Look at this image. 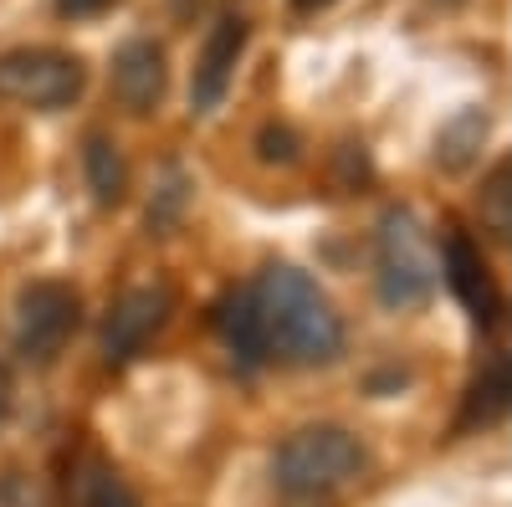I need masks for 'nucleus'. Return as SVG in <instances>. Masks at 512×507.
<instances>
[{
    "mask_svg": "<svg viewBox=\"0 0 512 507\" xmlns=\"http://www.w3.org/2000/svg\"><path fill=\"white\" fill-rule=\"evenodd\" d=\"M82 507H139V497L123 487V477H118V472L93 467L88 487H82Z\"/></svg>",
    "mask_w": 512,
    "mask_h": 507,
    "instance_id": "2eb2a0df",
    "label": "nucleus"
},
{
    "mask_svg": "<svg viewBox=\"0 0 512 507\" xmlns=\"http://www.w3.org/2000/svg\"><path fill=\"white\" fill-rule=\"evenodd\" d=\"M374 267H379V298L384 308H420L436 292V251L425 226L410 216V210H390L379 221V241H374Z\"/></svg>",
    "mask_w": 512,
    "mask_h": 507,
    "instance_id": "7ed1b4c3",
    "label": "nucleus"
},
{
    "mask_svg": "<svg viewBox=\"0 0 512 507\" xmlns=\"http://www.w3.org/2000/svg\"><path fill=\"white\" fill-rule=\"evenodd\" d=\"M446 282L451 292L477 313V323H492L497 318V292H492V277H487V262L477 257V246L466 236H451L446 241Z\"/></svg>",
    "mask_w": 512,
    "mask_h": 507,
    "instance_id": "1a4fd4ad",
    "label": "nucleus"
},
{
    "mask_svg": "<svg viewBox=\"0 0 512 507\" xmlns=\"http://www.w3.org/2000/svg\"><path fill=\"white\" fill-rule=\"evenodd\" d=\"M82 323V303L67 282H31L16 298V349L31 364H52Z\"/></svg>",
    "mask_w": 512,
    "mask_h": 507,
    "instance_id": "39448f33",
    "label": "nucleus"
},
{
    "mask_svg": "<svg viewBox=\"0 0 512 507\" xmlns=\"http://www.w3.org/2000/svg\"><path fill=\"white\" fill-rule=\"evenodd\" d=\"M364 467H369V456L359 436L344 426H303L272 456V477L287 497H328L338 487L359 482Z\"/></svg>",
    "mask_w": 512,
    "mask_h": 507,
    "instance_id": "f03ea898",
    "label": "nucleus"
},
{
    "mask_svg": "<svg viewBox=\"0 0 512 507\" xmlns=\"http://www.w3.org/2000/svg\"><path fill=\"white\" fill-rule=\"evenodd\" d=\"M216 328H221V344L231 349L236 364L256 369L267 359V338H262V318H256V303H251V287L246 292H231V298L216 308Z\"/></svg>",
    "mask_w": 512,
    "mask_h": 507,
    "instance_id": "9d476101",
    "label": "nucleus"
},
{
    "mask_svg": "<svg viewBox=\"0 0 512 507\" xmlns=\"http://www.w3.org/2000/svg\"><path fill=\"white\" fill-rule=\"evenodd\" d=\"M241 52H246V21H241V16H221L216 31L205 36V52H200L195 77H190V103H195V113H216V108L226 103Z\"/></svg>",
    "mask_w": 512,
    "mask_h": 507,
    "instance_id": "0eeeda50",
    "label": "nucleus"
},
{
    "mask_svg": "<svg viewBox=\"0 0 512 507\" xmlns=\"http://www.w3.org/2000/svg\"><path fill=\"white\" fill-rule=\"evenodd\" d=\"M11 400H16V379H11L6 364H0V426H6V415H11Z\"/></svg>",
    "mask_w": 512,
    "mask_h": 507,
    "instance_id": "a211bd4d",
    "label": "nucleus"
},
{
    "mask_svg": "<svg viewBox=\"0 0 512 507\" xmlns=\"http://www.w3.org/2000/svg\"><path fill=\"white\" fill-rule=\"evenodd\" d=\"M169 313H175V292H169L164 282L123 292V298L108 308V323H103V354H108V364L139 359L144 344L169 323Z\"/></svg>",
    "mask_w": 512,
    "mask_h": 507,
    "instance_id": "423d86ee",
    "label": "nucleus"
},
{
    "mask_svg": "<svg viewBox=\"0 0 512 507\" xmlns=\"http://www.w3.org/2000/svg\"><path fill=\"white\" fill-rule=\"evenodd\" d=\"M164 52L154 47V41H128V47H118L113 57V98L128 108V113H154L159 98H164Z\"/></svg>",
    "mask_w": 512,
    "mask_h": 507,
    "instance_id": "6e6552de",
    "label": "nucleus"
},
{
    "mask_svg": "<svg viewBox=\"0 0 512 507\" xmlns=\"http://www.w3.org/2000/svg\"><path fill=\"white\" fill-rule=\"evenodd\" d=\"M0 507H47V492L41 482L21 467H6L0 472Z\"/></svg>",
    "mask_w": 512,
    "mask_h": 507,
    "instance_id": "dca6fc26",
    "label": "nucleus"
},
{
    "mask_svg": "<svg viewBox=\"0 0 512 507\" xmlns=\"http://www.w3.org/2000/svg\"><path fill=\"white\" fill-rule=\"evenodd\" d=\"M88 88V72L72 52L57 47H16L0 57V98L16 108H36V113H57L72 108Z\"/></svg>",
    "mask_w": 512,
    "mask_h": 507,
    "instance_id": "20e7f679",
    "label": "nucleus"
},
{
    "mask_svg": "<svg viewBox=\"0 0 512 507\" xmlns=\"http://www.w3.org/2000/svg\"><path fill=\"white\" fill-rule=\"evenodd\" d=\"M256 318H262L267 354L282 364H333L344 354V318L333 313L323 287L297 267H267L251 287Z\"/></svg>",
    "mask_w": 512,
    "mask_h": 507,
    "instance_id": "f257e3e1",
    "label": "nucleus"
},
{
    "mask_svg": "<svg viewBox=\"0 0 512 507\" xmlns=\"http://www.w3.org/2000/svg\"><path fill=\"white\" fill-rule=\"evenodd\" d=\"M477 210H482V226L497 241H512V159H502L487 175V185L477 195Z\"/></svg>",
    "mask_w": 512,
    "mask_h": 507,
    "instance_id": "4468645a",
    "label": "nucleus"
},
{
    "mask_svg": "<svg viewBox=\"0 0 512 507\" xmlns=\"http://www.w3.org/2000/svg\"><path fill=\"white\" fill-rule=\"evenodd\" d=\"M82 164H88L93 200H98V205H118V200H123V190H128V164H123L118 144H113V139H103V134H93V139H88V149H82Z\"/></svg>",
    "mask_w": 512,
    "mask_h": 507,
    "instance_id": "9b49d317",
    "label": "nucleus"
},
{
    "mask_svg": "<svg viewBox=\"0 0 512 507\" xmlns=\"http://www.w3.org/2000/svg\"><path fill=\"white\" fill-rule=\"evenodd\" d=\"M103 6H108V0H57L62 16H98Z\"/></svg>",
    "mask_w": 512,
    "mask_h": 507,
    "instance_id": "f3484780",
    "label": "nucleus"
},
{
    "mask_svg": "<svg viewBox=\"0 0 512 507\" xmlns=\"http://www.w3.org/2000/svg\"><path fill=\"white\" fill-rule=\"evenodd\" d=\"M482 139H487V113L482 108H461L446 129L436 134V164L466 169V164H472V154L482 149Z\"/></svg>",
    "mask_w": 512,
    "mask_h": 507,
    "instance_id": "f8f14e48",
    "label": "nucleus"
},
{
    "mask_svg": "<svg viewBox=\"0 0 512 507\" xmlns=\"http://www.w3.org/2000/svg\"><path fill=\"white\" fill-rule=\"evenodd\" d=\"M297 11H323V6H333V0H292Z\"/></svg>",
    "mask_w": 512,
    "mask_h": 507,
    "instance_id": "6ab92c4d",
    "label": "nucleus"
},
{
    "mask_svg": "<svg viewBox=\"0 0 512 507\" xmlns=\"http://www.w3.org/2000/svg\"><path fill=\"white\" fill-rule=\"evenodd\" d=\"M507 405H512V369H507V359H497L477 385H472V395H466V415H461V426H492V420H502L507 415Z\"/></svg>",
    "mask_w": 512,
    "mask_h": 507,
    "instance_id": "ddd939ff",
    "label": "nucleus"
}]
</instances>
